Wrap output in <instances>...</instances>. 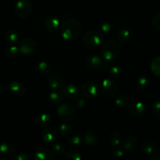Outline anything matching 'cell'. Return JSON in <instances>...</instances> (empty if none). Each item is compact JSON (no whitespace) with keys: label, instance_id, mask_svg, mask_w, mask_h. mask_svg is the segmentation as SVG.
<instances>
[{"label":"cell","instance_id":"6da1fadb","mask_svg":"<svg viewBox=\"0 0 160 160\" xmlns=\"http://www.w3.org/2000/svg\"><path fill=\"white\" fill-rule=\"evenodd\" d=\"M81 23L76 19H68L63 21L60 27V34L67 42H73L79 38L81 32Z\"/></svg>","mask_w":160,"mask_h":160},{"label":"cell","instance_id":"7a4b0ae2","mask_svg":"<svg viewBox=\"0 0 160 160\" xmlns=\"http://www.w3.org/2000/svg\"><path fill=\"white\" fill-rule=\"evenodd\" d=\"M101 56L105 60L112 61L117 59L120 53V45L115 40L106 41L100 48Z\"/></svg>","mask_w":160,"mask_h":160},{"label":"cell","instance_id":"3957f363","mask_svg":"<svg viewBox=\"0 0 160 160\" xmlns=\"http://www.w3.org/2000/svg\"><path fill=\"white\" fill-rule=\"evenodd\" d=\"M103 42V34L100 31H88L82 37V43L84 46L90 49H96Z\"/></svg>","mask_w":160,"mask_h":160},{"label":"cell","instance_id":"277c9868","mask_svg":"<svg viewBox=\"0 0 160 160\" xmlns=\"http://www.w3.org/2000/svg\"><path fill=\"white\" fill-rule=\"evenodd\" d=\"M57 114L59 118L63 122H70L76 115L75 106L70 103H63L58 106Z\"/></svg>","mask_w":160,"mask_h":160},{"label":"cell","instance_id":"5b68a950","mask_svg":"<svg viewBox=\"0 0 160 160\" xmlns=\"http://www.w3.org/2000/svg\"><path fill=\"white\" fill-rule=\"evenodd\" d=\"M20 52L24 56H31L34 54L37 49V43L34 39L31 38H25L18 42Z\"/></svg>","mask_w":160,"mask_h":160},{"label":"cell","instance_id":"8992f818","mask_svg":"<svg viewBox=\"0 0 160 160\" xmlns=\"http://www.w3.org/2000/svg\"><path fill=\"white\" fill-rule=\"evenodd\" d=\"M14 9L17 17L20 18H28L31 13L32 6L29 0H17Z\"/></svg>","mask_w":160,"mask_h":160},{"label":"cell","instance_id":"52a82bcc","mask_svg":"<svg viewBox=\"0 0 160 160\" xmlns=\"http://www.w3.org/2000/svg\"><path fill=\"white\" fill-rule=\"evenodd\" d=\"M81 93L87 99H93L99 95V88L95 83H86L81 87Z\"/></svg>","mask_w":160,"mask_h":160},{"label":"cell","instance_id":"ba28073f","mask_svg":"<svg viewBox=\"0 0 160 160\" xmlns=\"http://www.w3.org/2000/svg\"><path fill=\"white\" fill-rule=\"evenodd\" d=\"M102 92L106 96L114 97L118 92V86L113 80L107 78L102 83Z\"/></svg>","mask_w":160,"mask_h":160},{"label":"cell","instance_id":"9c48e42d","mask_svg":"<svg viewBox=\"0 0 160 160\" xmlns=\"http://www.w3.org/2000/svg\"><path fill=\"white\" fill-rule=\"evenodd\" d=\"M61 23L59 19L56 16H49L44 21V28L47 31L54 33L60 29Z\"/></svg>","mask_w":160,"mask_h":160},{"label":"cell","instance_id":"30bf717a","mask_svg":"<svg viewBox=\"0 0 160 160\" xmlns=\"http://www.w3.org/2000/svg\"><path fill=\"white\" fill-rule=\"evenodd\" d=\"M61 92L63 94L64 97L68 99L73 100L78 98L80 95V90L75 84H64Z\"/></svg>","mask_w":160,"mask_h":160},{"label":"cell","instance_id":"8fae6325","mask_svg":"<svg viewBox=\"0 0 160 160\" xmlns=\"http://www.w3.org/2000/svg\"><path fill=\"white\" fill-rule=\"evenodd\" d=\"M47 82H48V86L51 88L52 90L61 91V89L64 86V82L62 77L59 76L57 73H51L48 76Z\"/></svg>","mask_w":160,"mask_h":160},{"label":"cell","instance_id":"7c38bea8","mask_svg":"<svg viewBox=\"0 0 160 160\" xmlns=\"http://www.w3.org/2000/svg\"><path fill=\"white\" fill-rule=\"evenodd\" d=\"M8 90L15 96H23L26 93V87L24 84L17 81H11L8 84Z\"/></svg>","mask_w":160,"mask_h":160},{"label":"cell","instance_id":"4fadbf2b","mask_svg":"<svg viewBox=\"0 0 160 160\" xmlns=\"http://www.w3.org/2000/svg\"><path fill=\"white\" fill-rule=\"evenodd\" d=\"M128 110L133 117H140L145 113V106L142 102H134L128 106Z\"/></svg>","mask_w":160,"mask_h":160},{"label":"cell","instance_id":"5bb4252c","mask_svg":"<svg viewBox=\"0 0 160 160\" xmlns=\"http://www.w3.org/2000/svg\"><path fill=\"white\" fill-rule=\"evenodd\" d=\"M103 64V60L101 56L96 54L89 56L86 59V66L90 70H98L101 68Z\"/></svg>","mask_w":160,"mask_h":160},{"label":"cell","instance_id":"9a60e30c","mask_svg":"<svg viewBox=\"0 0 160 160\" xmlns=\"http://www.w3.org/2000/svg\"><path fill=\"white\" fill-rule=\"evenodd\" d=\"M137 138L133 135L127 136V137L123 139V141L122 142L121 144V147L123 148V149L128 153L132 152L134 150H135V148H137Z\"/></svg>","mask_w":160,"mask_h":160},{"label":"cell","instance_id":"2e32d148","mask_svg":"<svg viewBox=\"0 0 160 160\" xmlns=\"http://www.w3.org/2000/svg\"><path fill=\"white\" fill-rule=\"evenodd\" d=\"M57 137V131L53 128H46L43 130L41 134V139L44 143L49 144L54 142Z\"/></svg>","mask_w":160,"mask_h":160},{"label":"cell","instance_id":"e0dca14e","mask_svg":"<svg viewBox=\"0 0 160 160\" xmlns=\"http://www.w3.org/2000/svg\"><path fill=\"white\" fill-rule=\"evenodd\" d=\"M34 159L36 160H53L55 153L48 148H39L34 154Z\"/></svg>","mask_w":160,"mask_h":160},{"label":"cell","instance_id":"ac0fdd59","mask_svg":"<svg viewBox=\"0 0 160 160\" xmlns=\"http://www.w3.org/2000/svg\"><path fill=\"white\" fill-rule=\"evenodd\" d=\"M5 40L8 44L11 45H16L20 42L19 34L17 31L13 29H9L5 33Z\"/></svg>","mask_w":160,"mask_h":160},{"label":"cell","instance_id":"d6986e66","mask_svg":"<svg viewBox=\"0 0 160 160\" xmlns=\"http://www.w3.org/2000/svg\"><path fill=\"white\" fill-rule=\"evenodd\" d=\"M63 97L64 95L61 91L52 90V92L49 94L48 99L52 106H59L63 101Z\"/></svg>","mask_w":160,"mask_h":160},{"label":"cell","instance_id":"ffe728a7","mask_svg":"<svg viewBox=\"0 0 160 160\" xmlns=\"http://www.w3.org/2000/svg\"><path fill=\"white\" fill-rule=\"evenodd\" d=\"M16 152V148L9 142H3L0 145V153L6 157H12Z\"/></svg>","mask_w":160,"mask_h":160},{"label":"cell","instance_id":"44dd1931","mask_svg":"<svg viewBox=\"0 0 160 160\" xmlns=\"http://www.w3.org/2000/svg\"><path fill=\"white\" fill-rule=\"evenodd\" d=\"M143 151L146 155L152 156V155L158 152V151H159V145L156 142H152V141H148V142L144 143Z\"/></svg>","mask_w":160,"mask_h":160},{"label":"cell","instance_id":"7402d4cb","mask_svg":"<svg viewBox=\"0 0 160 160\" xmlns=\"http://www.w3.org/2000/svg\"><path fill=\"white\" fill-rule=\"evenodd\" d=\"M36 69H37V71L41 75H43V76L50 75L52 73V70L51 65L48 62H45V61H41V62H39L38 63V65L36 66Z\"/></svg>","mask_w":160,"mask_h":160},{"label":"cell","instance_id":"603a6c76","mask_svg":"<svg viewBox=\"0 0 160 160\" xmlns=\"http://www.w3.org/2000/svg\"><path fill=\"white\" fill-rule=\"evenodd\" d=\"M51 121V116L48 112H42L36 117V124L41 128H45Z\"/></svg>","mask_w":160,"mask_h":160},{"label":"cell","instance_id":"cb8c5ba5","mask_svg":"<svg viewBox=\"0 0 160 160\" xmlns=\"http://www.w3.org/2000/svg\"><path fill=\"white\" fill-rule=\"evenodd\" d=\"M130 38H131V31L127 28L120 29L117 34V39L119 43H127Z\"/></svg>","mask_w":160,"mask_h":160},{"label":"cell","instance_id":"d4e9b609","mask_svg":"<svg viewBox=\"0 0 160 160\" xmlns=\"http://www.w3.org/2000/svg\"><path fill=\"white\" fill-rule=\"evenodd\" d=\"M109 142L112 147H117L121 143V135L117 131H112L109 135Z\"/></svg>","mask_w":160,"mask_h":160},{"label":"cell","instance_id":"484cf974","mask_svg":"<svg viewBox=\"0 0 160 160\" xmlns=\"http://www.w3.org/2000/svg\"><path fill=\"white\" fill-rule=\"evenodd\" d=\"M83 142H84V138L79 135H74L72 136L68 141V145H70L71 148H79L81 145H82Z\"/></svg>","mask_w":160,"mask_h":160},{"label":"cell","instance_id":"4316f807","mask_svg":"<svg viewBox=\"0 0 160 160\" xmlns=\"http://www.w3.org/2000/svg\"><path fill=\"white\" fill-rule=\"evenodd\" d=\"M98 141V137L93 132H87L84 135V142L88 145H94Z\"/></svg>","mask_w":160,"mask_h":160},{"label":"cell","instance_id":"83f0119b","mask_svg":"<svg viewBox=\"0 0 160 160\" xmlns=\"http://www.w3.org/2000/svg\"><path fill=\"white\" fill-rule=\"evenodd\" d=\"M64 158L67 160H81L82 156H81V153L80 152L75 149H72L64 154Z\"/></svg>","mask_w":160,"mask_h":160},{"label":"cell","instance_id":"f1b7e54d","mask_svg":"<svg viewBox=\"0 0 160 160\" xmlns=\"http://www.w3.org/2000/svg\"><path fill=\"white\" fill-rule=\"evenodd\" d=\"M59 132L60 135L63 138L70 137L72 134V128L67 123H62L59 126Z\"/></svg>","mask_w":160,"mask_h":160},{"label":"cell","instance_id":"f546056e","mask_svg":"<svg viewBox=\"0 0 160 160\" xmlns=\"http://www.w3.org/2000/svg\"><path fill=\"white\" fill-rule=\"evenodd\" d=\"M151 70L153 74L160 77V56L156 57L151 63Z\"/></svg>","mask_w":160,"mask_h":160},{"label":"cell","instance_id":"4dcf8cb0","mask_svg":"<svg viewBox=\"0 0 160 160\" xmlns=\"http://www.w3.org/2000/svg\"><path fill=\"white\" fill-rule=\"evenodd\" d=\"M20 52V49H19V47L16 46L15 45H11L9 48H6V56L8 58H10V59H14V58L17 57L19 55Z\"/></svg>","mask_w":160,"mask_h":160},{"label":"cell","instance_id":"1f68e13d","mask_svg":"<svg viewBox=\"0 0 160 160\" xmlns=\"http://www.w3.org/2000/svg\"><path fill=\"white\" fill-rule=\"evenodd\" d=\"M115 104L120 107H128L129 98L125 95H119L116 98Z\"/></svg>","mask_w":160,"mask_h":160},{"label":"cell","instance_id":"d6a6232c","mask_svg":"<svg viewBox=\"0 0 160 160\" xmlns=\"http://www.w3.org/2000/svg\"><path fill=\"white\" fill-rule=\"evenodd\" d=\"M148 84H149V80L145 76H141L137 80V87L140 90H144L148 86Z\"/></svg>","mask_w":160,"mask_h":160},{"label":"cell","instance_id":"836d02e7","mask_svg":"<svg viewBox=\"0 0 160 160\" xmlns=\"http://www.w3.org/2000/svg\"><path fill=\"white\" fill-rule=\"evenodd\" d=\"M123 68L120 65H114L109 70V73L112 78H119L122 74Z\"/></svg>","mask_w":160,"mask_h":160},{"label":"cell","instance_id":"e575fe53","mask_svg":"<svg viewBox=\"0 0 160 160\" xmlns=\"http://www.w3.org/2000/svg\"><path fill=\"white\" fill-rule=\"evenodd\" d=\"M52 151L57 156H62L66 153V149L63 145L60 143H56L52 146Z\"/></svg>","mask_w":160,"mask_h":160},{"label":"cell","instance_id":"d590c367","mask_svg":"<svg viewBox=\"0 0 160 160\" xmlns=\"http://www.w3.org/2000/svg\"><path fill=\"white\" fill-rule=\"evenodd\" d=\"M100 33L102 34H109L112 31V25L108 22H104L99 26Z\"/></svg>","mask_w":160,"mask_h":160},{"label":"cell","instance_id":"8d00e7d4","mask_svg":"<svg viewBox=\"0 0 160 160\" xmlns=\"http://www.w3.org/2000/svg\"><path fill=\"white\" fill-rule=\"evenodd\" d=\"M124 150L123 149V148H119V146L117 147H113L112 150V155L116 158H121L123 156L124 154Z\"/></svg>","mask_w":160,"mask_h":160},{"label":"cell","instance_id":"74e56055","mask_svg":"<svg viewBox=\"0 0 160 160\" xmlns=\"http://www.w3.org/2000/svg\"><path fill=\"white\" fill-rule=\"evenodd\" d=\"M12 160H30L31 156L27 153H17L12 156Z\"/></svg>","mask_w":160,"mask_h":160},{"label":"cell","instance_id":"f35d334b","mask_svg":"<svg viewBox=\"0 0 160 160\" xmlns=\"http://www.w3.org/2000/svg\"><path fill=\"white\" fill-rule=\"evenodd\" d=\"M152 23L153 27H154L156 29L160 30V11L158 12L156 15H154V17H152Z\"/></svg>","mask_w":160,"mask_h":160},{"label":"cell","instance_id":"ab89813d","mask_svg":"<svg viewBox=\"0 0 160 160\" xmlns=\"http://www.w3.org/2000/svg\"><path fill=\"white\" fill-rule=\"evenodd\" d=\"M152 111L156 117L160 118V99L156 100L153 102Z\"/></svg>","mask_w":160,"mask_h":160},{"label":"cell","instance_id":"60d3db41","mask_svg":"<svg viewBox=\"0 0 160 160\" xmlns=\"http://www.w3.org/2000/svg\"><path fill=\"white\" fill-rule=\"evenodd\" d=\"M85 100L83 98H75V103L74 106L75 108H77L78 109H81L85 106Z\"/></svg>","mask_w":160,"mask_h":160},{"label":"cell","instance_id":"b9f144b4","mask_svg":"<svg viewBox=\"0 0 160 160\" xmlns=\"http://www.w3.org/2000/svg\"><path fill=\"white\" fill-rule=\"evenodd\" d=\"M6 90H7V88L4 84H0V94H2V95L5 94L6 92Z\"/></svg>","mask_w":160,"mask_h":160},{"label":"cell","instance_id":"7bdbcfd3","mask_svg":"<svg viewBox=\"0 0 160 160\" xmlns=\"http://www.w3.org/2000/svg\"><path fill=\"white\" fill-rule=\"evenodd\" d=\"M152 160H160V154H158V153H156V154L152 155Z\"/></svg>","mask_w":160,"mask_h":160}]
</instances>
